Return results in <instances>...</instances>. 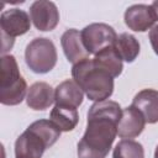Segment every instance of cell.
Here are the masks:
<instances>
[{
    "mask_svg": "<svg viewBox=\"0 0 158 158\" xmlns=\"http://www.w3.org/2000/svg\"><path fill=\"white\" fill-rule=\"evenodd\" d=\"M121 115L122 109L116 101L94 102L88 111L86 130L78 142V158H106L117 136Z\"/></svg>",
    "mask_w": 158,
    "mask_h": 158,
    "instance_id": "6da1fadb",
    "label": "cell"
},
{
    "mask_svg": "<svg viewBox=\"0 0 158 158\" xmlns=\"http://www.w3.org/2000/svg\"><path fill=\"white\" fill-rule=\"evenodd\" d=\"M62 131L51 120H37L22 132L15 142L16 158H41L60 137Z\"/></svg>",
    "mask_w": 158,
    "mask_h": 158,
    "instance_id": "7a4b0ae2",
    "label": "cell"
},
{
    "mask_svg": "<svg viewBox=\"0 0 158 158\" xmlns=\"http://www.w3.org/2000/svg\"><path fill=\"white\" fill-rule=\"evenodd\" d=\"M73 80L80 86L86 98L99 102L109 100L114 93V78L94 64L93 59H84L72 67Z\"/></svg>",
    "mask_w": 158,
    "mask_h": 158,
    "instance_id": "3957f363",
    "label": "cell"
},
{
    "mask_svg": "<svg viewBox=\"0 0 158 158\" xmlns=\"http://www.w3.org/2000/svg\"><path fill=\"white\" fill-rule=\"evenodd\" d=\"M27 91V84L20 73L16 58L12 54H4L1 57L0 102L7 106L19 105L26 98Z\"/></svg>",
    "mask_w": 158,
    "mask_h": 158,
    "instance_id": "277c9868",
    "label": "cell"
},
{
    "mask_svg": "<svg viewBox=\"0 0 158 158\" xmlns=\"http://www.w3.org/2000/svg\"><path fill=\"white\" fill-rule=\"evenodd\" d=\"M58 54L54 43L46 37L33 38L25 49V62L36 74H46L57 64Z\"/></svg>",
    "mask_w": 158,
    "mask_h": 158,
    "instance_id": "5b68a950",
    "label": "cell"
},
{
    "mask_svg": "<svg viewBox=\"0 0 158 158\" xmlns=\"http://www.w3.org/2000/svg\"><path fill=\"white\" fill-rule=\"evenodd\" d=\"M0 27L2 36V56L12 48L15 37L22 36L31 28V17L25 10L14 7L1 12Z\"/></svg>",
    "mask_w": 158,
    "mask_h": 158,
    "instance_id": "8992f818",
    "label": "cell"
},
{
    "mask_svg": "<svg viewBox=\"0 0 158 158\" xmlns=\"http://www.w3.org/2000/svg\"><path fill=\"white\" fill-rule=\"evenodd\" d=\"M81 41L89 54H98L99 52L112 47L117 35L115 30L107 23L95 22L85 26L81 31Z\"/></svg>",
    "mask_w": 158,
    "mask_h": 158,
    "instance_id": "52a82bcc",
    "label": "cell"
},
{
    "mask_svg": "<svg viewBox=\"0 0 158 158\" xmlns=\"http://www.w3.org/2000/svg\"><path fill=\"white\" fill-rule=\"evenodd\" d=\"M30 17L35 27L42 32L52 31L59 23V11L54 2L37 0L30 6Z\"/></svg>",
    "mask_w": 158,
    "mask_h": 158,
    "instance_id": "ba28073f",
    "label": "cell"
},
{
    "mask_svg": "<svg viewBox=\"0 0 158 158\" xmlns=\"http://www.w3.org/2000/svg\"><path fill=\"white\" fill-rule=\"evenodd\" d=\"M123 20L126 26L135 32H146L151 30L156 22L151 5L135 4L125 11Z\"/></svg>",
    "mask_w": 158,
    "mask_h": 158,
    "instance_id": "9c48e42d",
    "label": "cell"
},
{
    "mask_svg": "<svg viewBox=\"0 0 158 158\" xmlns=\"http://www.w3.org/2000/svg\"><path fill=\"white\" fill-rule=\"evenodd\" d=\"M146 123L143 115L135 106H127L122 110V115L117 125V135L123 139L138 137L143 132Z\"/></svg>",
    "mask_w": 158,
    "mask_h": 158,
    "instance_id": "30bf717a",
    "label": "cell"
},
{
    "mask_svg": "<svg viewBox=\"0 0 158 158\" xmlns=\"http://www.w3.org/2000/svg\"><path fill=\"white\" fill-rule=\"evenodd\" d=\"M60 44H62L64 56L67 57L68 62L73 64H77L89 58V53L85 49L83 41H81V35L75 28H69L62 35Z\"/></svg>",
    "mask_w": 158,
    "mask_h": 158,
    "instance_id": "8fae6325",
    "label": "cell"
},
{
    "mask_svg": "<svg viewBox=\"0 0 158 158\" xmlns=\"http://www.w3.org/2000/svg\"><path fill=\"white\" fill-rule=\"evenodd\" d=\"M131 105L143 115L147 123L158 122V90L142 89L135 95Z\"/></svg>",
    "mask_w": 158,
    "mask_h": 158,
    "instance_id": "7c38bea8",
    "label": "cell"
},
{
    "mask_svg": "<svg viewBox=\"0 0 158 158\" xmlns=\"http://www.w3.org/2000/svg\"><path fill=\"white\" fill-rule=\"evenodd\" d=\"M26 102L30 109L43 111L54 102V90L48 83L37 81L28 88Z\"/></svg>",
    "mask_w": 158,
    "mask_h": 158,
    "instance_id": "4fadbf2b",
    "label": "cell"
},
{
    "mask_svg": "<svg viewBox=\"0 0 158 158\" xmlns=\"http://www.w3.org/2000/svg\"><path fill=\"white\" fill-rule=\"evenodd\" d=\"M84 99V93L80 86L73 80L67 79L57 85L54 89V102L56 105L78 107L81 105Z\"/></svg>",
    "mask_w": 158,
    "mask_h": 158,
    "instance_id": "5bb4252c",
    "label": "cell"
},
{
    "mask_svg": "<svg viewBox=\"0 0 158 158\" xmlns=\"http://www.w3.org/2000/svg\"><path fill=\"white\" fill-rule=\"evenodd\" d=\"M49 120L62 132H69L77 127L79 122V114L75 107L54 105L49 114Z\"/></svg>",
    "mask_w": 158,
    "mask_h": 158,
    "instance_id": "9a60e30c",
    "label": "cell"
},
{
    "mask_svg": "<svg viewBox=\"0 0 158 158\" xmlns=\"http://www.w3.org/2000/svg\"><path fill=\"white\" fill-rule=\"evenodd\" d=\"M93 62L95 65H98L99 68L107 72L114 79L117 78L122 73V69H123L122 59L116 53L114 46L95 54L93 58Z\"/></svg>",
    "mask_w": 158,
    "mask_h": 158,
    "instance_id": "2e32d148",
    "label": "cell"
},
{
    "mask_svg": "<svg viewBox=\"0 0 158 158\" xmlns=\"http://www.w3.org/2000/svg\"><path fill=\"white\" fill-rule=\"evenodd\" d=\"M114 48L116 53L118 54V57L122 59V62L125 60L127 63L135 62V59L138 57L139 51H141L138 40L133 35L127 33V32H123L117 36L114 43Z\"/></svg>",
    "mask_w": 158,
    "mask_h": 158,
    "instance_id": "e0dca14e",
    "label": "cell"
},
{
    "mask_svg": "<svg viewBox=\"0 0 158 158\" xmlns=\"http://www.w3.org/2000/svg\"><path fill=\"white\" fill-rule=\"evenodd\" d=\"M112 158H144V148L135 139H121L114 148Z\"/></svg>",
    "mask_w": 158,
    "mask_h": 158,
    "instance_id": "ac0fdd59",
    "label": "cell"
},
{
    "mask_svg": "<svg viewBox=\"0 0 158 158\" xmlns=\"http://www.w3.org/2000/svg\"><path fill=\"white\" fill-rule=\"evenodd\" d=\"M148 38H149V42H151V46H152L154 53L158 56V25L153 26L149 30Z\"/></svg>",
    "mask_w": 158,
    "mask_h": 158,
    "instance_id": "d6986e66",
    "label": "cell"
},
{
    "mask_svg": "<svg viewBox=\"0 0 158 158\" xmlns=\"http://www.w3.org/2000/svg\"><path fill=\"white\" fill-rule=\"evenodd\" d=\"M151 7H152V11H153V15H154L156 21H158V0L157 1H153L151 4Z\"/></svg>",
    "mask_w": 158,
    "mask_h": 158,
    "instance_id": "ffe728a7",
    "label": "cell"
},
{
    "mask_svg": "<svg viewBox=\"0 0 158 158\" xmlns=\"http://www.w3.org/2000/svg\"><path fill=\"white\" fill-rule=\"evenodd\" d=\"M154 158H158V144H157L156 151H154Z\"/></svg>",
    "mask_w": 158,
    "mask_h": 158,
    "instance_id": "44dd1931",
    "label": "cell"
}]
</instances>
